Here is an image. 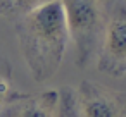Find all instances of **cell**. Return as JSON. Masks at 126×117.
Listing matches in <instances>:
<instances>
[{"label": "cell", "instance_id": "cell-1", "mask_svg": "<svg viewBox=\"0 0 126 117\" xmlns=\"http://www.w3.org/2000/svg\"><path fill=\"white\" fill-rule=\"evenodd\" d=\"M16 35L33 79L43 83L54 78L69 41L61 0H50L17 17Z\"/></svg>", "mask_w": 126, "mask_h": 117}, {"label": "cell", "instance_id": "cell-2", "mask_svg": "<svg viewBox=\"0 0 126 117\" xmlns=\"http://www.w3.org/2000/svg\"><path fill=\"white\" fill-rule=\"evenodd\" d=\"M69 40L76 48L78 67L88 65L97 55L102 24L104 2L102 0H61Z\"/></svg>", "mask_w": 126, "mask_h": 117}, {"label": "cell", "instance_id": "cell-3", "mask_svg": "<svg viewBox=\"0 0 126 117\" xmlns=\"http://www.w3.org/2000/svg\"><path fill=\"white\" fill-rule=\"evenodd\" d=\"M97 67L112 78L126 76V0H104Z\"/></svg>", "mask_w": 126, "mask_h": 117}, {"label": "cell", "instance_id": "cell-4", "mask_svg": "<svg viewBox=\"0 0 126 117\" xmlns=\"http://www.w3.org/2000/svg\"><path fill=\"white\" fill-rule=\"evenodd\" d=\"M81 117H126V96L93 81H83L76 90Z\"/></svg>", "mask_w": 126, "mask_h": 117}, {"label": "cell", "instance_id": "cell-5", "mask_svg": "<svg viewBox=\"0 0 126 117\" xmlns=\"http://www.w3.org/2000/svg\"><path fill=\"white\" fill-rule=\"evenodd\" d=\"M59 90H47L28 98L14 114V117H55Z\"/></svg>", "mask_w": 126, "mask_h": 117}, {"label": "cell", "instance_id": "cell-6", "mask_svg": "<svg viewBox=\"0 0 126 117\" xmlns=\"http://www.w3.org/2000/svg\"><path fill=\"white\" fill-rule=\"evenodd\" d=\"M50 2V0H0V16L7 19H17L30 11Z\"/></svg>", "mask_w": 126, "mask_h": 117}, {"label": "cell", "instance_id": "cell-7", "mask_svg": "<svg viewBox=\"0 0 126 117\" xmlns=\"http://www.w3.org/2000/svg\"><path fill=\"white\" fill-rule=\"evenodd\" d=\"M55 117H81L79 108H78V98H76V90L74 88L64 86V88L59 90Z\"/></svg>", "mask_w": 126, "mask_h": 117}, {"label": "cell", "instance_id": "cell-8", "mask_svg": "<svg viewBox=\"0 0 126 117\" xmlns=\"http://www.w3.org/2000/svg\"><path fill=\"white\" fill-rule=\"evenodd\" d=\"M7 95H9V83H7L5 79L0 78V103L5 100Z\"/></svg>", "mask_w": 126, "mask_h": 117}]
</instances>
